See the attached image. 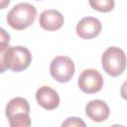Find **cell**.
I'll return each instance as SVG.
<instances>
[{"mask_svg":"<svg viewBox=\"0 0 127 127\" xmlns=\"http://www.w3.org/2000/svg\"><path fill=\"white\" fill-rule=\"evenodd\" d=\"M37 17V8L30 3L15 5L7 15V23L15 30H24L31 26Z\"/></svg>","mask_w":127,"mask_h":127,"instance_id":"1","label":"cell"},{"mask_svg":"<svg viewBox=\"0 0 127 127\" xmlns=\"http://www.w3.org/2000/svg\"><path fill=\"white\" fill-rule=\"evenodd\" d=\"M101 64L107 74L114 77L120 75L126 67V56L124 51L118 47L106 49L101 57Z\"/></svg>","mask_w":127,"mask_h":127,"instance_id":"2","label":"cell"},{"mask_svg":"<svg viewBox=\"0 0 127 127\" xmlns=\"http://www.w3.org/2000/svg\"><path fill=\"white\" fill-rule=\"evenodd\" d=\"M4 61L7 69L18 72L26 69L30 65L32 62V55L31 52L25 47H8Z\"/></svg>","mask_w":127,"mask_h":127,"instance_id":"3","label":"cell"},{"mask_svg":"<svg viewBox=\"0 0 127 127\" xmlns=\"http://www.w3.org/2000/svg\"><path fill=\"white\" fill-rule=\"evenodd\" d=\"M74 64L72 60L65 56L56 57L50 65L51 75L59 82H67L74 74Z\"/></svg>","mask_w":127,"mask_h":127,"instance_id":"4","label":"cell"},{"mask_svg":"<svg viewBox=\"0 0 127 127\" xmlns=\"http://www.w3.org/2000/svg\"><path fill=\"white\" fill-rule=\"evenodd\" d=\"M78 87L85 93H96L103 86V77L100 72L94 68L84 69L78 76Z\"/></svg>","mask_w":127,"mask_h":127,"instance_id":"5","label":"cell"},{"mask_svg":"<svg viewBox=\"0 0 127 127\" xmlns=\"http://www.w3.org/2000/svg\"><path fill=\"white\" fill-rule=\"evenodd\" d=\"M102 29L98 19L94 17H84L76 25V34L82 39H92L97 37Z\"/></svg>","mask_w":127,"mask_h":127,"instance_id":"6","label":"cell"},{"mask_svg":"<svg viewBox=\"0 0 127 127\" xmlns=\"http://www.w3.org/2000/svg\"><path fill=\"white\" fill-rule=\"evenodd\" d=\"M36 99L39 105L47 110L56 109L60 104V96L58 92L47 85H44L37 90Z\"/></svg>","mask_w":127,"mask_h":127,"instance_id":"7","label":"cell"},{"mask_svg":"<svg viewBox=\"0 0 127 127\" xmlns=\"http://www.w3.org/2000/svg\"><path fill=\"white\" fill-rule=\"evenodd\" d=\"M64 19L61 12L54 9L45 10L40 15L39 24L46 31H57L64 25Z\"/></svg>","mask_w":127,"mask_h":127,"instance_id":"8","label":"cell"},{"mask_svg":"<svg viewBox=\"0 0 127 127\" xmlns=\"http://www.w3.org/2000/svg\"><path fill=\"white\" fill-rule=\"evenodd\" d=\"M85 113L89 119L95 122L105 121L110 114L108 105L99 99L89 101L85 106Z\"/></svg>","mask_w":127,"mask_h":127,"instance_id":"9","label":"cell"},{"mask_svg":"<svg viewBox=\"0 0 127 127\" xmlns=\"http://www.w3.org/2000/svg\"><path fill=\"white\" fill-rule=\"evenodd\" d=\"M30 104L25 98L14 97L7 103L5 108V114L9 119L19 113H30Z\"/></svg>","mask_w":127,"mask_h":127,"instance_id":"10","label":"cell"},{"mask_svg":"<svg viewBox=\"0 0 127 127\" xmlns=\"http://www.w3.org/2000/svg\"><path fill=\"white\" fill-rule=\"evenodd\" d=\"M91 8L98 12H110L115 6L114 0H88Z\"/></svg>","mask_w":127,"mask_h":127,"instance_id":"11","label":"cell"},{"mask_svg":"<svg viewBox=\"0 0 127 127\" xmlns=\"http://www.w3.org/2000/svg\"><path fill=\"white\" fill-rule=\"evenodd\" d=\"M11 127H29L31 125V118L29 113H19L8 119Z\"/></svg>","mask_w":127,"mask_h":127,"instance_id":"12","label":"cell"},{"mask_svg":"<svg viewBox=\"0 0 127 127\" xmlns=\"http://www.w3.org/2000/svg\"><path fill=\"white\" fill-rule=\"evenodd\" d=\"M8 47H9V44H0V73L4 72L7 69L4 59H5V54Z\"/></svg>","mask_w":127,"mask_h":127,"instance_id":"13","label":"cell"},{"mask_svg":"<svg viewBox=\"0 0 127 127\" xmlns=\"http://www.w3.org/2000/svg\"><path fill=\"white\" fill-rule=\"evenodd\" d=\"M62 126L64 127V126H85V123L80 119V118H78V117H69V118H67L64 122H63V124H62Z\"/></svg>","mask_w":127,"mask_h":127,"instance_id":"14","label":"cell"},{"mask_svg":"<svg viewBox=\"0 0 127 127\" xmlns=\"http://www.w3.org/2000/svg\"><path fill=\"white\" fill-rule=\"evenodd\" d=\"M9 43H10V35L3 28H0V44H9Z\"/></svg>","mask_w":127,"mask_h":127,"instance_id":"15","label":"cell"},{"mask_svg":"<svg viewBox=\"0 0 127 127\" xmlns=\"http://www.w3.org/2000/svg\"><path fill=\"white\" fill-rule=\"evenodd\" d=\"M10 3V0H0V9H5Z\"/></svg>","mask_w":127,"mask_h":127,"instance_id":"16","label":"cell"},{"mask_svg":"<svg viewBox=\"0 0 127 127\" xmlns=\"http://www.w3.org/2000/svg\"><path fill=\"white\" fill-rule=\"evenodd\" d=\"M37 1H40V0H37Z\"/></svg>","mask_w":127,"mask_h":127,"instance_id":"17","label":"cell"}]
</instances>
